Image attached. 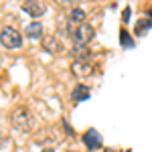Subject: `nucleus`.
I'll return each mask as SVG.
<instances>
[{"mask_svg":"<svg viewBox=\"0 0 152 152\" xmlns=\"http://www.w3.org/2000/svg\"><path fill=\"white\" fill-rule=\"evenodd\" d=\"M69 33H71V37H73V41H75V45L85 47V45L91 41V37H94V26L87 24V23L77 24V26L69 24Z\"/></svg>","mask_w":152,"mask_h":152,"instance_id":"f257e3e1","label":"nucleus"},{"mask_svg":"<svg viewBox=\"0 0 152 152\" xmlns=\"http://www.w3.org/2000/svg\"><path fill=\"white\" fill-rule=\"evenodd\" d=\"M12 126L23 130V132H28L33 128V114L26 107H16L12 112Z\"/></svg>","mask_w":152,"mask_h":152,"instance_id":"f03ea898","label":"nucleus"},{"mask_svg":"<svg viewBox=\"0 0 152 152\" xmlns=\"http://www.w3.org/2000/svg\"><path fill=\"white\" fill-rule=\"evenodd\" d=\"M0 43L6 49H18L23 45V35L16 28H12V26H4L0 31Z\"/></svg>","mask_w":152,"mask_h":152,"instance_id":"7ed1b4c3","label":"nucleus"},{"mask_svg":"<svg viewBox=\"0 0 152 152\" xmlns=\"http://www.w3.org/2000/svg\"><path fill=\"white\" fill-rule=\"evenodd\" d=\"M71 71H73V75H75V77L85 79V77H89V75L94 73V65H91L87 59H77V61H73Z\"/></svg>","mask_w":152,"mask_h":152,"instance_id":"20e7f679","label":"nucleus"},{"mask_svg":"<svg viewBox=\"0 0 152 152\" xmlns=\"http://www.w3.org/2000/svg\"><path fill=\"white\" fill-rule=\"evenodd\" d=\"M23 10L28 12L33 18H39L41 14H45L47 6H45V2H39V0H28V2H23Z\"/></svg>","mask_w":152,"mask_h":152,"instance_id":"39448f33","label":"nucleus"},{"mask_svg":"<svg viewBox=\"0 0 152 152\" xmlns=\"http://www.w3.org/2000/svg\"><path fill=\"white\" fill-rule=\"evenodd\" d=\"M83 144H85L89 150L99 148V146H102V136H99V132H97V130H87V132L83 134Z\"/></svg>","mask_w":152,"mask_h":152,"instance_id":"423d86ee","label":"nucleus"},{"mask_svg":"<svg viewBox=\"0 0 152 152\" xmlns=\"http://www.w3.org/2000/svg\"><path fill=\"white\" fill-rule=\"evenodd\" d=\"M43 47L51 51V53H61L63 51V43L59 41L57 37H45L43 39Z\"/></svg>","mask_w":152,"mask_h":152,"instance_id":"0eeeda50","label":"nucleus"},{"mask_svg":"<svg viewBox=\"0 0 152 152\" xmlns=\"http://www.w3.org/2000/svg\"><path fill=\"white\" fill-rule=\"evenodd\" d=\"M24 35L31 37V39H41L43 37V24L41 23H28L26 24V28H24Z\"/></svg>","mask_w":152,"mask_h":152,"instance_id":"6e6552de","label":"nucleus"},{"mask_svg":"<svg viewBox=\"0 0 152 152\" xmlns=\"http://www.w3.org/2000/svg\"><path fill=\"white\" fill-rule=\"evenodd\" d=\"M71 99L73 102H85V99H89V89L85 85H77L73 89V94H71Z\"/></svg>","mask_w":152,"mask_h":152,"instance_id":"1a4fd4ad","label":"nucleus"},{"mask_svg":"<svg viewBox=\"0 0 152 152\" xmlns=\"http://www.w3.org/2000/svg\"><path fill=\"white\" fill-rule=\"evenodd\" d=\"M71 24H73V26H77V24H83L85 23V12L81 10V8H73V10H71Z\"/></svg>","mask_w":152,"mask_h":152,"instance_id":"9d476101","label":"nucleus"},{"mask_svg":"<svg viewBox=\"0 0 152 152\" xmlns=\"http://www.w3.org/2000/svg\"><path fill=\"white\" fill-rule=\"evenodd\" d=\"M120 35H122V37H120V43H122L124 47H132V45H134V43H132V39L128 37V33H126V31H122Z\"/></svg>","mask_w":152,"mask_h":152,"instance_id":"9b49d317","label":"nucleus"},{"mask_svg":"<svg viewBox=\"0 0 152 152\" xmlns=\"http://www.w3.org/2000/svg\"><path fill=\"white\" fill-rule=\"evenodd\" d=\"M152 26V20H140V23L136 24V33H144L146 28H150Z\"/></svg>","mask_w":152,"mask_h":152,"instance_id":"f8f14e48","label":"nucleus"},{"mask_svg":"<svg viewBox=\"0 0 152 152\" xmlns=\"http://www.w3.org/2000/svg\"><path fill=\"white\" fill-rule=\"evenodd\" d=\"M43 152H53V150H43Z\"/></svg>","mask_w":152,"mask_h":152,"instance_id":"ddd939ff","label":"nucleus"}]
</instances>
